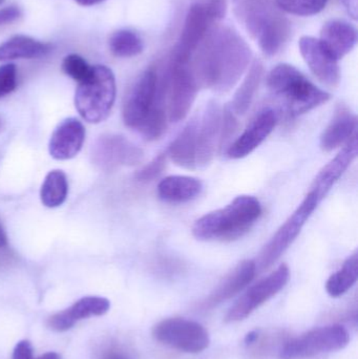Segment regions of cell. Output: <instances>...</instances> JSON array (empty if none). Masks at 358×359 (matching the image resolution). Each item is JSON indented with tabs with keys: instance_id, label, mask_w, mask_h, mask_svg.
Returning a JSON list of instances; mask_svg holds the SVG:
<instances>
[{
	"instance_id": "obj_1",
	"label": "cell",
	"mask_w": 358,
	"mask_h": 359,
	"mask_svg": "<svg viewBox=\"0 0 358 359\" xmlns=\"http://www.w3.org/2000/svg\"><path fill=\"white\" fill-rule=\"evenodd\" d=\"M252 60V50L241 35L226 25L210 27L191 59L199 88L227 93L235 88Z\"/></svg>"
},
{
	"instance_id": "obj_2",
	"label": "cell",
	"mask_w": 358,
	"mask_h": 359,
	"mask_svg": "<svg viewBox=\"0 0 358 359\" xmlns=\"http://www.w3.org/2000/svg\"><path fill=\"white\" fill-rule=\"evenodd\" d=\"M262 215V205L252 196H239L224 208L212 211L193 224L200 241L230 242L245 236Z\"/></svg>"
},
{
	"instance_id": "obj_3",
	"label": "cell",
	"mask_w": 358,
	"mask_h": 359,
	"mask_svg": "<svg viewBox=\"0 0 358 359\" xmlns=\"http://www.w3.org/2000/svg\"><path fill=\"white\" fill-rule=\"evenodd\" d=\"M237 14L266 56L277 55L291 35V23L275 0H242Z\"/></svg>"
},
{
	"instance_id": "obj_4",
	"label": "cell",
	"mask_w": 358,
	"mask_h": 359,
	"mask_svg": "<svg viewBox=\"0 0 358 359\" xmlns=\"http://www.w3.org/2000/svg\"><path fill=\"white\" fill-rule=\"evenodd\" d=\"M267 86L292 116L308 113L331 98L329 93L317 88L296 67L287 63L271 69Z\"/></svg>"
},
{
	"instance_id": "obj_5",
	"label": "cell",
	"mask_w": 358,
	"mask_h": 359,
	"mask_svg": "<svg viewBox=\"0 0 358 359\" xmlns=\"http://www.w3.org/2000/svg\"><path fill=\"white\" fill-rule=\"evenodd\" d=\"M116 79L113 71L105 65H95L88 79L79 83L75 105L79 115L90 123L104 121L116 100Z\"/></svg>"
},
{
	"instance_id": "obj_6",
	"label": "cell",
	"mask_w": 358,
	"mask_h": 359,
	"mask_svg": "<svg viewBox=\"0 0 358 359\" xmlns=\"http://www.w3.org/2000/svg\"><path fill=\"white\" fill-rule=\"evenodd\" d=\"M161 83L165 94L166 111L170 122L185 119L199 92L191 60L183 61L172 54Z\"/></svg>"
},
{
	"instance_id": "obj_7",
	"label": "cell",
	"mask_w": 358,
	"mask_h": 359,
	"mask_svg": "<svg viewBox=\"0 0 358 359\" xmlns=\"http://www.w3.org/2000/svg\"><path fill=\"white\" fill-rule=\"evenodd\" d=\"M158 109H166L163 86L153 67L141 74L124 101L122 117L128 128L139 132L147 118Z\"/></svg>"
},
{
	"instance_id": "obj_8",
	"label": "cell",
	"mask_w": 358,
	"mask_h": 359,
	"mask_svg": "<svg viewBox=\"0 0 358 359\" xmlns=\"http://www.w3.org/2000/svg\"><path fill=\"white\" fill-rule=\"evenodd\" d=\"M319 198L315 192L309 191L306 198L298 205L294 212L286 219L285 223L280 227L277 233L273 236L268 244L264 247L260 253L258 264L256 263V270L264 271L273 266L285 251L291 246L302 231L305 224L319 204Z\"/></svg>"
},
{
	"instance_id": "obj_9",
	"label": "cell",
	"mask_w": 358,
	"mask_h": 359,
	"mask_svg": "<svg viewBox=\"0 0 358 359\" xmlns=\"http://www.w3.org/2000/svg\"><path fill=\"white\" fill-rule=\"evenodd\" d=\"M350 341L348 331L340 325L321 327L286 343L280 352L281 359H303L322 353L340 351Z\"/></svg>"
},
{
	"instance_id": "obj_10",
	"label": "cell",
	"mask_w": 358,
	"mask_h": 359,
	"mask_svg": "<svg viewBox=\"0 0 358 359\" xmlns=\"http://www.w3.org/2000/svg\"><path fill=\"white\" fill-rule=\"evenodd\" d=\"M153 335L159 343L185 353H200L210 344L209 334L201 324L181 318L158 323Z\"/></svg>"
},
{
	"instance_id": "obj_11",
	"label": "cell",
	"mask_w": 358,
	"mask_h": 359,
	"mask_svg": "<svg viewBox=\"0 0 358 359\" xmlns=\"http://www.w3.org/2000/svg\"><path fill=\"white\" fill-rule=\"evenodd\" d=\"M289 268L281 265L273 273L250 287L229 309L225 320L237 323L247 318L252 312L277 295L289 280Z\"/></svg>"
},
{
	"instance_id": "obj_12",
	"label": "cell",
	"mask_w": 358,
	"mask_h": 359,
	"mask_svg": "<svg viewBox=\"0 0 358 359\" xmlns=\"http://www.w3.org/2000/svg\"><path fill=\"white\" fill-rule=\"evenodd\" d=\"M144 159L140 147L119 135H104L92 145V163L105 172L121 166H135Z\"/></svg>"
},
{
	"instance_id": "obj_13",
	"label": "cell",
	"mask_w": 358,
	"mask_h": 359,
	"mask_svg": "<svg viewBox=\"0 0 358 359\" xmlns=\"http://www.w3.org/2000/svg\"><path fill=\"white\" fill-rule=\"evenodd\" d=\"M222 109L214 101H210L199 119L197 132V168H205L212 163L220 144Z\"/></svg>"
},
{
	"instance_id": "obj_14",
	"label": "cell",
	"mask_w": 358,
	"mask_h": 359,
	"mask_svg": "<svg viewBox=\"0 0 358 359\" xmlns=\"http://www.w3.org/2000/svg\"><path fill=\"white\" fill-rule=\"evenodd\" d=\"M301 54L315 77L326 86L336 88L340 81L338 61L317 38L304 36L301 38Z\"/></svg>"
},
{
	"instance_id": "obj_15",
	"label": "cell",
	"mask_w": 358,
	"mask_h": 359,
	"mask_svg": "<svg viewBox=\"0 0 358 359\" xmlns=\"http://www.w3.org/2000/svg\"><path fill=\"white\" fill-rule=\"evenodd\" d=\"M214 22L201 2H195L189 8L183 25L182 33L172 55L183 61L191 59L198 46L203 41Z\"/></svg>"
},
{
	"instance_id": "obj_16",
	"label": "cell",
	"mask_w": 358,
	"mask_h": 359,
	"mask_svg": "<svg viewBox=\"0 0 358 359\" xmlns=\"http://www.w3.org/2000/svg\"><path fill=\"white\" fill-rule=\"evenodd\" d=\"M277 114L271 109L260 111L248 124L243 134L227 149V157L237 160L256 151L273 132L277 124Z\"/></svg>"
},
{
	"instance_id": "obj_17",
	"label": "cell",
	"mask_w": 358,
	"mask_h": 359,
	"mask_svg": "<svg viewBox=\"0 0 358 359\" xmlns=\"http://www.w3.org/2000/svg\"><path fill=\"white\" fill-rule=\"evenodd\" d=\"M357 154L358 140L357 135L355 134L351 137L350 140L346 144H344V147L340 149V153L319 170L317 178L313 181L310 191L315 192L319 202L326 198L328 192L332 189L336 182L340 179V177L348 170L349 166L357 159Z\"/></svg>"
},
{
	"instance_id": "obj_18",
	"label": "cell",
	"mask_w": 358,
	"mask_h": 359,
	"mask_svg": "<svg viewBox=\"0 0 358 359\" xmlns=\"http://www.w3.org/2000/svg\"><path fill=\"white\" fill-rule=\"evenodd\" d=\"M85 141V128L76 118L63 120L50 137L48 151L55 160L65 161L79 154Z\"/></svg>"
},
{
	"instance_id": "obj_19",
	"label": "cell",
	"mask_w": 358,
	"mask_h": 359,
	"mask_svg": "<svg viewBox=\"0 0 358 359\" xmlns=\"http://www.w3.org/2000/svg\"><path fill=\"white\" fill-rule=\"evenodd\" d=\"M111 303L101 297H85L76 302L71 307L50 316L48 327L57 332H64L75 326L79 320L90 316H104L109 312Z\"/></svg>"
},
{
	"instance_id": "obj_20",
	"label": "cell",
	"mask_w": 358,
	"mask_h": 359,
	"mask_svg": "<svg viewBox=\"0 0 358 359\" xmlns=\"http://www.w3.org/2000/svg\"><path fill=\"white\" fill-rule=\"evenodd\" d=\"M256 273V266L254 261H243L224 280L216 287L214 291L200 304V308L209 310L228 301L231 297L241 292L252 283Z\"/></svg>"
},
{
	"instance_id": "obj_21",
	"label": "cell",
	"mask_w": 358,
	"mask_h": 359,
	"mask_svg": "<svg viewBox=\"0 0 358 359\" xmlns=\"http://www.w3.org/2000/svg\"><path fill=\"white\" fill-rule=\"evenodd\" d=\"M319 41L336 60H340L357 46V32L347 21L330 20L324 25Z\"/></svg>"
},
{
	"instance_id": "obj_22",
	"label": "cell",
	"mask_w": 358,
	"mask_h": 359,
	"mask_svg": "<svg viewBox=\"0 0 358 359\" xmlns=\"http://www.w3.org/2000/svg\"><path fill=\"white\" fill-rule=\"evenodd\" d=\"M357 118L348 107L340 105L321 137L323 151H332L346 144L357 134Z\"/></svg>"
},
{
	"instance_id": "obj_23",
	"label": "cell",
	"mask_w": 358,
	"mask_h": 359,
	"mask_svg": "<svg viewBox=\"0 0 358 359\" xmlns=\"http://www.w3.org/2000/svg\"><path fill=\"white\" fill-rule=\"evenodd\" d=\"M203 191V183L199 179L187 176H170L158 185V196L172 204H183L197 198Z\"/></svg>"
},
{
	"instance_id": "obj_24",
	"label": "cell",
	"mask_w": 358,
	"mask_h": 359,
	"mask_svg": "<svg viewBox=\"0 0 358 359\" xmlns=\"http://www.w3.org/2000/svg\"><path fill=\"white\" fill-rule=\"evenodd\" d=\"M199 118L193 119L172 141L168 155L176 165L184 170H193L197 154V132Z\"/></svg>"
},
{
	"instance_id": "obj_25",
	"label": "cell",
	"mask_w": 358,
	"mask_h": 359,
	"mask_svg": "<svg viewBox=\"0 0 358 359\" xmlns=\"http://www.w3.org/2000/svg\"><path fill=\"white\" fill-rule=\"evenodd\" d=\"M50 50L48 44L29 36L17 35L0 46V61L40 58Z\"/></svg>"
},
{
	"instance_id": "obj_26",
	"label": "cell",
	"mask_w": 358,
	"mask_h": 359,
	"mask_svg": "<svg viewBox=\"0 0 358 359\" xmlns=\"http://www.w3.org/2000/svg\"><path fill=\"white\" fill-rule=\"evenodd\" d=\"M263 72L264 69H263L262 62L260 60H254L248 69L247 75L235 92L231 104L229 105L233 113L237 115H243L248 111L260 86Z\"/></svg>"
},
{
	"instance_id": "obj_27",
	"label": "cell",
	"mask_w": 358,
	"mask_h": 359,
	"mask_svg": "<svg viewBox=\"0 0 358 359\" xmlns=\"http://www.w3.org/2000/svg\"><path fill=\"white\" fill-rule=\"evenodd\" d=\"M358 278V253L355 251L343 264L340 270L328 278L326 291L331 297H340L348 292Z\"/></svg>"
},
{
	"instance_id": "obj_28",
	"label": "cell",
	"mask_w": 358,
	"mask_h": 359,
	"mask_svg": "<svg viewBox=\"0 0 358 359\" xmlns=\"http://www.w3.org/2000/svg\"><path fill=\"white\" fill-rule=\"evenodd\" d=\"M69 194V182L62 170H52L46 175L41 189L40 198L42 204L48 208L61 206Z\"/></svg>"
},
{
	"instance_id": "obj_29",
	"label": "cell",
	"mask_w": 358,
	"mask_h": 359,
	"mask_svg": "<svg viewBox=\"0 0 358 359\" xmlns=\"http://www.w3.org/2000/svg\"><path fill=\"white\" fill-rule=\"evenodd\" d=\"M109 48L115 56L130 58L138 56L144 50V43L140 36L130 29L115 32L109 39Z\"/></svg>"
},
{
	"instance_id": "obj_30",
	"label": "cell",
	"mask_w": 358,
	"mask_h": 359,
	"mask_svg": "<svg viewBox=\"0 0 358 359\" xmlns=\"http://www.w3.org/2000/svg\"><path fill=\"white\" fill-rule=\"evenodd\" d=\"M275 4L289 14L311 16L322 12L327 6L328 0H275Z\"/></svg>"
},
{
	"instance_id": "obj_31",
	"label": "cell",
	"mask_w": 358,
	"mask_h": 359,
	"mask_svg": "<svg viewBox=\"0 0 358 359\" xmlns=\"http://www.w3.org/2000/svg\"><path fill=\"white\" fill-rule=\"evenodd\" d=\"M92 69V67L77 54L67 55L62 61V71L79 83L90 77Z\"/></svg>"
},
{
	"instance_id": "obj_32",
	"label": "cell",
	"mask_w": 358,
	"mask_h": 359,
	"mask_svg": "<svg viewBox=\"0 0 358 359\" xmlns=\"http://www.w3.org/2000/svg\"><path fill=\"white\" fill-rule=\"evenodd\" d=\"M17 69L13 63L0 67V98L8 96L17 88Z\"/></svg>"
},
{
	"instance_id": "obj_33",
	"label": "cell",
	"mask_w": 358,
	"mask_h": 359,
	"mask_svg": "<svg viewBox=\"0 0 358 359\" xmlns=\"http://www.w3.org/2000/svg\"><path fill=\"white\" fill-rule=\"evenodd\" d=\"M237 121L235 119V113L231 111L230 107H226L224 111H222V123H221L220 135V149H223L224 145L235 136L237 130Z\"/></svg>"
},
{
	"instance_id": "obj_34",
	"label": "cell",
	"mask_w": 358,
	"mask_h": 359,
	"mask_svg": "<svg viewBox=\"0 0 358 359\" xmlns=\"http://www.w3.org/2000/svg\"><path fill=\"white\" fill-rule=\"evenodd\" d=\"M166 166V156L164 154L156 157L153 161L149 162L142 170L137 172L136 178L140 182H151L163 172Z\"/></svg>"
},
{
	"instance_id": "obj_35",
	"label": "cell",
	"mask_w": 358,
	"mask_h": 359,
	"mask_svg": "<svg viewBox=\"0 0 358 359\" xmlns=\"http://www.w3.org/2000/svg\"><path fill=\"white\" fill-rule=\"evenodd\" d=\"M212 21H220L224 18L227 11V0H202Z\"/></svg>"
},
{
	"instance_id": "obj_36",
	"label": "cell",
	"mask_w": 358,
	"mask_h": 359,
	"mask_svg": "<svg viewBox=\"0 0 358 359\" xmlns=\"http://www.w3.org/2000/svg\"><path fill=\"white\" fill-rule=\"evenodd\" d=\"M12 359H34L33 347L29 341H20L15 346Z\"/></svg>"
},
{
	"instance_id": "obj_37",
	"label": "cell",
	"mask_w": 358,
	"mask_h": 359,
	"mask_svg": "<svg viewBox=\"0 0 358 359\" xmlns=\"http://www.w3.org/2000/svg\"><path fill=\"white\" fill-rule=\"evenodd\" d=\"M21 12L17 6L0 8V27L14 22L20 17Z\"/></svg>"
},
{
	"instance_id": "obj_38",
	"label": "cell",
	"mask_w": 358,
	"mask_h": 359,
	"mask_svg": "<svg viewBox=\"0 0 358 359\" xmlns=\"http://www.w3.org/2000/svg\"><path fill=\"white\" fill-rule=\"evenodd\" d=\"M340 4L346 8L348 14L352 17L354 20L357 19L358 15V0H340Z\"/></svg>"
},
{
	"instance_id": "obj_39",
	"label": "cell",
	"mask_w": 358,
	"mask_h": 359,
	"mask_svg": "<svg viewBox=\"0 0 358 359\" xmlns=\"http://www.w3.org/2000/svg\"><path fill=\"white\" fill-rule=\"evenodd\" d=\"M101 359H130L125 352L118 349H111L103 354Z\"/></svg>"
},
{
	"instance_id": "obj_40",
	"label": "cell",
	"mask_w": 358,
	"mask_h": 359,
	"mask_svg": "<svg viewBox=\"0 0 358 359\" xmlns=\"http://www.w3.org/2000/svg\"><path fill=\"white\" fill-rule=\"evenodd\" d=\"M6 246H8V236L4 226L0 223V248H6Z\"/></svg>"
},
{
	"instance_id": "obj_41",
	"label": "cell",
	"mask_w": 358,
	"mask_h": 359,
	"mask_svg": "<svg viewBox=\"0 0 358 359\" xmlns=\"http://www.w3.org/2000/svg\"><path fill=\"white\" fill-rule=\"evenodd\" d=\"M104 0H76L78 4L83 6H96V4H101Z\"/></svg>"
},
{
	"instance_id": "obj_42",
	"label": "cell",
	"mask_w": 358,
	"mask_h": 359,
	"mask_svg": "<svg viewBox=\"0 0 358 359\" xmlns=\"http://www.w3.org/2000/svg\"><path fill=\"white\" fill-rule=\"evenodd\" d=\"M34 359H61L59 354L55 353V352H48V353L43 354V355L39 356V358Z\"/></svg>"
},
{
	"instance_id": "obj_43",
	"label": "cell",
	"mask_w": 358,
	"mask_h": 359,
	"mask_svg": "<svg viewBox=\"0 0 358 359\" xmlns=\"http://www.w3.org/2000/svg\"><path fill=\"white\" fill-rule=\"evenodd\" d=\"M2 126V120H1V118H0V128H1Z\"/></svg>"
},
{
	"instance_id": "obj_44",
	"label": "cell",
	"mask_w": 358,
	"mask_h": 359,
	"mask_svg": "<svg viewBox=\"0 0 358 359\" xmlns=\"http://www.w3.org/2000/svg\"><path fill=\"white\" fill-rule=\"evenodd\" d=\"M4 0H0V4H4Z\"/></svg>"
},
{
	"instance_id": "obj_45",
	"label": "cell",
	"mask_w": 358,
	"mask_h": 359,
	"mask_svg": "<svg viewBox=\"0 0 358 359\" xmlns=\"http://www.w3.org/2000/svg\"><path fill=\"white\" fill-rule=\"evenodd\" d=\"M235 1H237V0H235Z\"/></svg>"
}]
</instances>
